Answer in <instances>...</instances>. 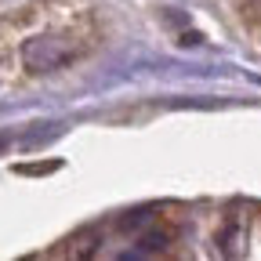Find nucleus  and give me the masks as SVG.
<instances>
[{
    "label": "nucleus",
    "instance_id": "f257e3e1",
    "mask_svg": "<svg viewBox=\"0 0 261 261\" xmlns=\"http://www.w3.org/2000/svg\"><path fill=\"white\" fill-rule=\"evenodd\" d=\"M73 58V51L65 47L62 40L55 37H33L22 44V62H25V69L33 73H47V69H58V65H65Z\"/></svg>",
    "mask_w": 261,
    "mask_h": 261
},
{
    "label": "nucleus",
    "instance_id": "f03ea898",
    "mask_svg": "<svg viewBox=\"0 0 261 261\" xmlns=\"http://www.w3.org/2000/svg\"><path fill=\"white\" fill-rule=\"evenodd\" d=\"M4 145H8V135H0V149H4Z\"/></svg>",
    "mask_w": 261,
    "mask_h": 261
}]
</instances>
